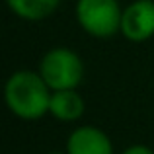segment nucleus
Masks as SVG:
<instances>
[{"instance_id": "1", "label": "nucleus", "mask_w": 154, "mask_h": 154, "mask_svg": "<svg viewBox=\"0 0 154 154\" xmlns=\"http://www.w3.org/2000/svg\"><path fill=\"white\" fill-rule=\"evenodd\" d=\"M53 90L43 76L33 70H18L6 80L4 100L16 117L35 121L49 113Z\"/></svg>"}, {"instance_id": "2", "label": "nucleus", "mask_w": 154, "mask_h": 154, "mask_svg": "<svg viewBox=\"0 0 154 154\" xmlns=\"http://www.w3.org/2000/svg\"><path fill=\"white\" fill-rule=\"evenodd\" d=\"M39 74L47 86L55 90H74L84 76L82 59L66 47H57L43 55L39 63Z\"/></svg>"}, {"instance_id": "3", "label": "nucleus", "mask_w": 154, "mask_h": 154, "mask_svg": "<svg viewBox=\"0 0 154 154\" xmlns=\"http://www.w3.org/2000/svg\"><path fill=\"white\" fill-rule=\"evenodd\" d=\"M121 10L117 0H78L76 20L92 37H111L121 31Z\"/></svg>"}, {"instance_id": "4", "label": "nucleus", "mask_w": 154, "mask_h": 154, "mask_svg": "<svg viewBox=\"0 0 154 154\" xmlns=\"http://www.w3.org/2000/svg\"><path fill=\"white\" fill-rule=\"evenodd\" d=\"M121 33L133 43H143L154 35V2L135 0L123 10Z\"/></svg>"}, {"instance_id": "5", "label": "nucleus", "mask_w": 154, "mask_h": 154, "mask_svg": "<svg viewBox=\"0 0 154 154\" xmlns=\"http://www.w3.org/2000/svg\"><path fill=\"white\" fill-rule=\"evenodd\" d=\"M66 154H113V144L102 129L84 125L70 133Z\"/></svg>"}, {"instance_id": "6", "label": "nucleus", "mask_w": 154, "mask_h": 154, "mask_svg": "<svg viewBox=\"0 0 154 154\" xmlns=\"http://www.w3.org/2000/svg\"><path fill=\"white\" fill-rule=\"evenodd\" d=\"M49 113L64 123L76 121L84 113V100L76 90H55L51 94Z\"/></svg>"}, {"instance_id": "7", "label": "nucleus", "mask_w": 154, "mask_h": 154, "mask_svg": "<svg viewBox=\"0 0 154 154\" xmlns=\"http://www.w3.org/2000/svg\"><path fill=\"white\" fill-rule=\"evenodd\" d=\"M6 2L18 18L27 22H39L49 18L59 8L60 0H6Z\"/></svg>"}, {"instance_id": "8", "label": "nucleus", "mask_w": 154, "mask_h": 154, "mask_svg": "<svg viewBox=\"0 0 154 154\" xmlns=\"http://www.w3.org/2000/svg\"><path fill=\"white\" fill-rule=\"evenodd\" d=\"M121 154H154V152H152V148L144 146V144H133V146L125 148Z\"/></svg>"}, {"instance_id": "9", "label": "nucleus", "mask_w": 154, "mask_h": 154, "mask_svg": "<svg viewBox=\"0 0 154 154\" xmlns=\"http://www.w3.org/2000/svg\"><path fill=\"white\" fill-rule=\"evenodd\" d=\"M51 154H63V152H51Z\"/></svg>"}]
</instances>
